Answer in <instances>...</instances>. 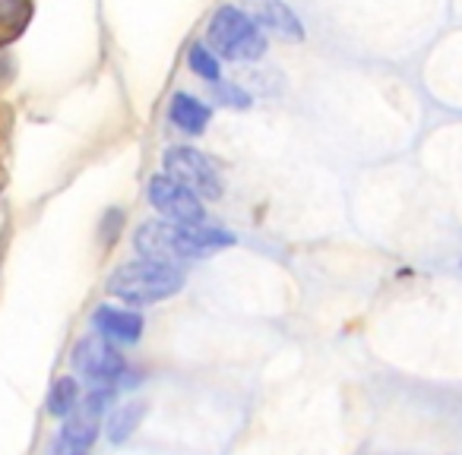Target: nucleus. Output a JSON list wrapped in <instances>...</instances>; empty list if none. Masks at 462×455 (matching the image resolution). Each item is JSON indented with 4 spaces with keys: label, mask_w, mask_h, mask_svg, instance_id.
Segmentation results:
<instances>
[{
    "label": "nucleus",
    "mask_w": 462,
    "mask_h": 455,
    "mask_svg": "<svg viewBox=\"0 0 462 455\" xmlns=\"http://www.w3.org/2000/svg\"><path fill=\"white\" fill-rule=\"evenodd\" d=\"M136 250L143 259L155 263H178V259H197L209 250L235 244V234L222 232L216 224H174V222H143L134 234Z\"/></svg>",
    "instance_id": "obj_1"
},
{
    "label": "nucleus",
    "mask_w": 462,
    "mask_h": 455,
    "mask_svg": "<svg viewBox=\"0 0 462 455\" xmlns=\"http://www.w3.org/2000/svg\"><path fill=\"white\" fill-rule=\"evenodd\" d=\"M180 288H184V272L171 263H155V259L124 263L108 278V295L127 304H143V307L174 297Z\"/></svg>",
    "instance_id": "obj_2"
},
{
    "label": "nucleus",
    "mask_w": 462,
    "mask_h": 455,
    "mask_svg": "<svg viewBox=\"0 0 462 455\" xmlns=\"http://www.w3.org/2000/svg\"><path fill=\"white\" fill-rule=\"evenodd\" d=\"M209 45L225 60H257L266 54L260 26L238 7H218L209 23Z\"/></svg>",
    "instance_id": "obj_3"
},
{
    "label": "nucleus",
    "mask_w": 462,
    "mask_h": 455,
    "mask_svg": "<svg viewBox=\"0 0 462 455\" xmlns=\"http://www.w3.org/2000/svg\"><path fill=\"white\" fill-rule=\"evenodd\" d=\"M162 161H165L168 177L178 180V184L187 187L190 193H197V196H203V199L222 196V177H218L216 165H212L203 152H197L193 146H171Z\"/></svg>",
    "instance_id": "obj_4"
},
{
    "label": "nucleus",
    "mask_w": 462,
    "mask_h": 455,
    "mask_svg": "<svg viewBox=\"0 0 462 455\" xmlns=\"http://www.w3.org/2000/svg\"><path fill=\"white\" fill-rule=\"evenodd\" d=\"M111 402H115V389L111 386H96L89 396L79 398V405L73 408V414L67 417L64 430H60V446L73 449V452H86L98 440L102 417L111 408Z\"/></svg>",
    "instance_id": "obj_5"
},
{
    "label": "nucleus",
    "mask_w": 462,
    "mask_h": 455,
    "mask_svg": "<svg viewBox=\"0 0 462 455\" xmlns=\"http://www.w3.org/2000/svg\"><path fill=\"white\" fill-rule=\"evenodd\" d=\"M70 364L79 370V377L92 379L96 386H111L115 379H121L127 373L124 354L105 335H86L83 341H77Z\"/></svg>",
    "instance_id": "obj_6"
},
{
    "label": "nucleus",
    "mask_w": 462,
    "mask_h": 455,
    "mask_svg": "<svg viewBox=\"0 0 462 455\" xmlns=\"http://www.w3.org/2000/svg\"><path fill=\"white\" fill-rule=\"evenodd\" d=\"M149 203L155 212L165 215V222L174 224H197L203 222V203H199L197 193H190L187 187H180L178 180H171L168 174H155L149 180Z\"/></svg>",
    "instance_id": "obj_7"
},
{
    "label": "nucleus",
    "mask_w": 462,
    "mask_h": 455,
    "mask_svg": "<svg viewBox=\"0 0 462 455\" xmlns=\"http://www.w3.org/2000/svg\"><path fill=\"white\" fill-rule=\"evenodd\" d=\"M92 326L98 329V335H105L108 341H121V345H136L143 335V316L134 310L111 307V304H98L92 314Z\"/></svg>",
    "instance_id": "obj_8"
},
{
    "label": "nucleus",
    "mask_w": 462,
    "mask_h": 455,
    "mask_svg": "<svg viewBox=\"0 0 462 455\" xmlns=\"http://www.w3.org/2000/svg\"><path fill=\"white\" fill-rule=\"evenodd\" d=\"M168 117L171 123L180 130V133H190V136H199L206 133V123H209V108H206L199 98L187 96V92H178L171 98V108H168Z\"/></svg>",
    "instance_id": "obj_9"
},
{
    "label": "nucleus",
    "mask_w": 462,
    "mask_h": 455,
    "mask_svg": "<svg viewBox=\"0 0 462 455\" xmlns=\"http://www.w3.org/2000/svg\"><path fill=\"white\" fill-rule=\"evenodd\" d=\"M257 20H260V26H263L266 32L276 35V39H285V41H301L304 39L301 20L291 14V7H285L282 0H270V4H263V10H260Z\"/></svg>",
    "instance_id": "obj_10"
},
{
    "label": "nucleus",
    "mask_w": 462,
    "mask_h": 455,
    "mask_svg": "<svg viewBox=\"0 0 462 455\" xmlns=\"http://www.w3.org/2000/svg\"><path fill=\"white\" fill-rule=\"evenodd\" d=\"M35 14L32 0H0V48L14 45L29 29Z\"/></svg>",
    "instance_id": "obj_11"
},
{
    "label": "nucleus",
    "mask_w": 462,
    "mask_h": 455,
    "mask_svg": "<svg viewBox=\"0 0 462 455\" xmlns=\"http://www.w3.org/2000/svg\"><path fill=\"white\" fill-rule=\"evenodd\" d=\"M143 417H146V402L121 405V408L108 417V423H105V433H108L111 442H127L130 436L140 430Z\"/></svg>",
    "instance_id": "obj_12"
},
{
    "label": "nucleus",
    "mask_w": 462,
    "mask_h": 455,
    "mask_svg": "<svg viewBox=\"0 0 462 455\" xmlns=\"http://www.w3.org/2000/svg\"><path fill=\"white\" fill-rule=\"evenodd\" d=\"M79 405V383L73 377H58L48 389L45 411L51 417H70L73 408Z\"/></svg>",
    "instance_id": "obj_13"
},
{
    "label": "nucleus",
    "mask_w": 462,
    "mask_h": 455,
    "mask_svg": "<svg viewBox=\"0 0 462 455\" xmlns=\"http://www.w3.org/2000/svg\"><path fill=\"white\" fill-rule=\"evenodd\" d=\"M187 64H190V70L197 73V77L209 79V83H218V77H222L216 54H212L206 45H193V48H190V54H187Z\"/></svg>",
    "instance_id": "obj_14"
},
{
    "label": "nucleus",
    "mask_w": 462,
    "mask_h": 455,
    "mask_svg": "<svg viewBox=\"0 0 462 455\" xmlns=\"http://www.w3.org/2000/svg\"><path fill=\"white\" fill-rule=\"evenodd\" d=\"M121 228H124V212L121 209H108L105 212V218H102V241L105 244H115L117 241V234H121Z\"/></svg>",
    "instance_id": "obj_15"
},
{
    "label": "nucleus",
    "mask_w": 462,
    "mask_h": 455,
    "mask_svg": "<svg viewBox=\"0 0 462 455\" xmlns=\"http://www.w3.org/2000/svg\"><path fill=\"white\" fill-rule=\"evenodd\" d=\"M218 96L225 98V105H235V108H247L251 105V96L241 92L238 86H218Z\"/></svg>",
    "instance_id": "obj_16"
},
{
    "label": "nucleus",
    "mask_w": 462,
    "mask_h": 455,
    "mask_svg": "<svg viewBox=\"0 0 462 455\" xmlns=\"http://www.w3.org/2000/svg\"><path fill=\"white\" fill-rule=\"evenodd\" d=\"M7 73H10V70H7V64H4V58H0V83H7V79H10Z\"/></svg>",
    "instance_id": "obj_17"
},
{
    "label": "nucleus",
    "mask_w": 462,
    "mask_h": 455,
    "mask_svg": "<svg viewBox=\"0 0 462 455\" xmlns=\"http://www.w3.org/2000/svg\"><path fill=\"white\" fill-rule=\"evenodd\" d=\"M54 455H86V452H73V449H64V446H58V452Z\"/></svg>",
    "instance_id": "obj_18"
},
{
    "label": "nucleus",
    "mask_w": 462,
    "mask_h": 455,
    "mask_svg": "<svg viewBox=\"0 0 462 455\" xmlns=\"http://www.w3.org/2000/svg\"><path fill=\"white\" fill-rule=\"evenodd\" d=\"M4 184H7V174H4V168H0V190H4Z\"/></svg>",
    "instance_id": "obj_19"
}]
</instances>
